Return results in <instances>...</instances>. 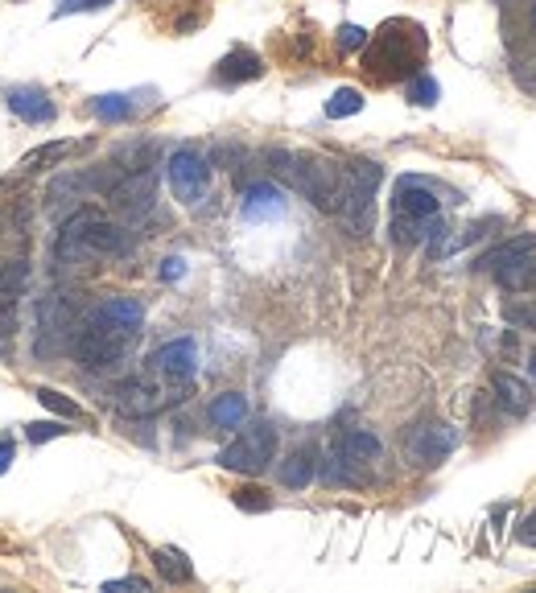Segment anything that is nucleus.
Here are the masks:
<instances>
[{"label":"nucleus","instance_id":"obj_1","mask_svg":"<svg viewBox=\"0 0 536 593\" xmlns=\"http://www.w3.org/2000/svg\"><path fill=\"white\" fill-rule=\"evenodd\" d=\"M128 252H132L128 231H120L108 219H99L95 211H75L62 223V231L54 235L58 264H71V260H83V256H128Z\"/></svg>","mask_w":536,"mask_h":593},{"label":"nucleus","instance_id":"obj_2","mask_svg":"<svg viewBox=\"0 0 536 593\" xmlns=\"http://www.w3.org/2000/svg\"><path fill=\"white\" fill-rule=\"evenodd\" d=\"M132 342H137V330L112 326L108 318H99V313H87V318L79 322V330H75L71 351L87 371H104V367H116L128 355Z\"/></svg>","mask_w":536,"mask_h":593},{"label":"nucleus","instance_id":"obj_3","mask_svg":"<svg viewBox=\"0 0 536 593\" xmlns=\"http://www.w3.org/2000/svg\"><path fill=\"white\" fill-rule=\"evenodd\" d=\"M425 50V33L417 25L405 21H392L384 25L376 50L367 54V71L376 79H400V75H417V62Z\"/></svg>","mask_w":536,"mask_h":593},{"label":"nucleus","instance_id":"obj_4","mask_svg":"<svg viewBox=\"0 0 536 593\" xmlns=\"http://www.w3.org/2000/svg\"><path fill=\"white\" fill-rule=\"evenodd\" d=\"M79 330V313L62 293H46L38 305V342H33V355L38 359H54L62 351H71Z\"/></svg>","mask_w":536,"mask_h":593},{"label":"nucleus","instance_id":"obj_5","mask_svg":"<svg viewBox=\"0 0 536 593\" xmlns=\"http://www.w3.org/2000/svg\"><path fill=\"white\" fill-rule=\"evenodd\" d=\"M384 182V169L376 161H355L347 165V190H343V219L355 235L372 231V206H376V190Z\"/></svg>","mask_w":536,"mask_h":593},{"label":"nucleus","instance_id":"obj_6","mask_svg":"<svg viewBox=\"0 0 536 593\" xmlns=\"http://www.w3.org/2000/svg\"><path fill=\"white\" fill-rule=\"evenodd\" d=\"M273 458H277V429L268 425V421L248 425L236 441H227L219 449V466L223 470H236V474H260Z\"/></svg>","mask_w":536,"mask_h":593},{"label":"nucleus","instance_id":"obj_7","mask_svg":"<svg viewBox=\"0 0 536 593\" xmlns=\"http://www.w3.org/2000/svg\"><path fill=\"white\" fill-rule=\"evenodd\" d=\"M454 445H458V429L454 425H442V421H425V425L409 429V437H405L409 462L421 466V470L442 466L450 453H454Z\"/></svg>","mask_w":536,"mask_h":593},{"label":"nucleus","instance_id":"obj_8","mask_svg":"<svg viewBox=\"0 0 536 593\" xmlns=\"http://www.w3.org/2000/svg\"><path fill=\"white\" fill-rule=\"evenodd\" d=\"M153 198H157V173L153 165L145 169H132L128 178H120L112 190H108V202L120 219H145L153 211Z\"/></svg>","mask_w":536,"mask_h":593},{"label":"nucleus","instance_id":"obj_9","mask_svg":"<svg viewBox=\"0 0 536 593\" xmlns=\"http://www.w3.org/2000/svg\"><path fill=\"white\" fill-rule=\"evenodd\" d=\"M165 169H170V186H174L178 202L198 206V202L207 198V190H211V165H207V157H203V153H194V149H178Z\"/></svg>","mask_w":536,"mask_h":593},{"label":"nucleus","instance_id":"obj_10","mask_svg":"<svg viewBox=\"0 0 536 593\" xmlns=\"http://www.w3.org/2000/svg\"><path fill=\"white\" fill-rule=\"evenodd\" d=\"M149 367L161 375V379H170V383H190L198 375V346L194 338H174V342H165L157 346V351L149 355Z\"/></svg>","mask_w":536,"mask_h":593},{"label":"nucleus","instance_id":"obj_11","mask_svg":"<svg viewBox=\"0 0 536 593\" xmlns=\"http://www.w3.org/2000/svg\"><path fill=\"white\" fill-rule=\"evenodd\" d=\"M112 404L124 416H153L165 404V396H161L157 383H149V379H120L116 392H112Z\"/></svg>","mask_w":536,"mask_h":593},{"label":"nucleus","instance_id":"obj_12","mask_svg":"<svg viewBox=\"0 0 536 593\" xmlns=\"http://www.w3.org/2000/svg\"><path fill=\"white\" fill-rule=\"evenodd\" d=\"M442 211L438 194H433L425 182L417 178H400L396 182V194H392V215H413V219H433Z\"/></svg>","mask_w":536,"mask_h":593},{"label":"nucleus","instance_id":"obj_13","mask_svg":"<svg viewBox=\"0 0 536 593\" xmlns=\"http://www.w3.org/2000/svg\"><path fill=\"white\" fill-rule=\"evenodd\" d=\"M240 211L248 223H264V219H281L285 215V194L273 186V182H252L244 190V202Z\"/></svg>","mask_w":536,"mask_h":593},{"label":"nucleus","instance_id":"obj_14","mask_svg":"<svg viewBox=\"0 0 536 593\" xmlns=\"http://www.w3.org/2000/svg\"><path fill=\"white\" fill-rule=\"evenodd\" d=\"M260 75H264V62H260V54H252V50H244V46L227 50V54L219 58V66H215V79H219L223 87L252 83V79H260Z\"/></svg>","mask_w":536,"mask_h":593},{"label":"nucleus","instance_id":"obj_15","mask_svg":"<svg viewBox=\"0 0 536 593\" xmlns=\"http://www.w3.org/2000/svg\"><path fill=\"white\" fill-rule=\"evenodd\" d=\"M9 108H13V116L25 120V124H50V120L58 116L54 99H50L42 87H17V91H9Z\"/></svg>","mask_w":536,"mask_h":593},{"label":"nucleus","instance_id":"obj_16","mask_svg":"<svg viewBox=\"0 0 536 593\" xmlns=\"http://www.w3.org/2000/svg\"><path fill=\"white\" fill-rule=\"evenodd\" d=\"M491 388H495V400H499V408H504L508 416H528V408H532V388L520 379V375H512V371H495L491 375Z\"/></svg>","mask_w":536,"mask_h":593},{"label":"nucleus","instance_id":"obj_17","mask_svg":"<svg viewBox=\"0 0 536 593\" xmlns=\"http://www.w3.org/2000/svg\"><path fill=\"white\" fill-rule=\"evenodd\" d=\"M343 453V458H351L355 466H363V470H372L380 458H384V445H380V437L376 433H367V429H355V433H347L339 445H334Z\"/></svg>","mask_w":536,"mask_h":593},{"label":"nucleus","instance_id":"obj_18","mask_svg":"<svg viewBox=\"0 0 536 593\" xmlns=\"http://www.w3.org/2000/svg\"><path fill=\"white\" fill-rule=\"evenodd\" d=\"M318 474H322V482H330V486H367V482H372V474H367L363 466H355L351 458H343L339 449H334L330 458L318 466Z\"/></svg>","mask_w":536,"mask_h":593},{"label":"nucleus","instance_id":"obj_19","mask_svg":"<svg viewBox=\"0 0 536 593\" xmlns=\"http://www.w3.org/2000/svg\"><path fill=\"white\" fill-rule=\"evenodd\" d=\"M442 227V219H413V215H392V243L396 248H417V243H425L433 231Z\"/></svg>","mask_w":536,"mask_h":593},{"label":"nucleus","instance_id":"obj_20","mask_svg":"<svg viewBox=\"0 0 536 593\" xmlns=\"http://www.w3.org/2000/svg\"><path fill=\"white\" fill-rule=\"evenodd\" d=\"M95 313H99V318H108L112 326L137 330V334H141V322H145V305H141L137 297H108Z\"/></svg>","mask_w":536,"mask_h":593},{"label":"nucleus","instance_id":"obj_21","mask_svg":"<svg viewBox=\"0 0 536 593\" xmlns=\"http://www.w3.org/2000/svg\"><path fill=\"white\" fill-rule=\"evenodd\" d=\"M495 281H499V289H508V293H528V289H536V256L528 252V256L504 264V268H495Z\"/></svg>","mask_w":536,"mask_h":593},{"label":"nucleus","instance_id":"obj_22","mask_svg":"<svg viewBox=\"0 0 536 593\" xmlns=\"http://www.w3.org/2000/svg\"><path fill=\"white\" fill-rule=\"evenodd\" d=\"M314 470H318L314 449L310 445L306 449H293L289 458H285V466H281V482L289 486V491H306V486L314 482Z\"/></svg>","mask_w":536,"mask_h":593},{"label":"nucleus","instance_id":"obj_23","mask_svg":"<svg viewBox=\"0 0 536 593\" xmlns=\"http://www.w3.org/2000/svg\"><path fill=\"white\" fill-rule=\"evenodd\" d=\"M528 252H536V235H516V239H508V243H499V248H491L487 256H479V272H495V268H504V264H512V260H520V256H528Z\"/></svg>","mask_w":536,"mask_h":593},{"label":"nucleus","instance_id":"obj_24","mask_svg":"<svg viewBox=\"0 0 536 593\" xmlns=\"http://www.w3.org/2000/svg\"><path fill=\"white\" fill-rule=\"evenodd\" d=\"M248 421V400L240 392H223L211 404V425L215 429H240Z\"/></svg>","mask_w":536,"mask_h":593},{"label":"nucleus","instance_id":"obj_25","mask_svg":"<svg viewBox=\"0 0 536 593\" xmlns=\"http://www.w3.org/2000/svg\"><path fill=\"white\" fill-rule=\"evenodd\" d=\"M29 285V260L25 256H5L0 260V301H17Z\"/></svg>","mask_w":536,"mask_h":593},{"label":"nucleus","instance_id":"obj_26","mask_svg":"<svg viewBox=\"0 0 536 593\" xmlns=\"http://www.w3.org/2000/svg\"><path fill=\"white\" fill-rule=\"evenodd\" d=\"M153 565H157L161 581H170V585L194 581V565L186 561V552H178V548H157V552H153Z\"/></svg>","mask_w":536,"mask_h":593},{"label":"nucleus","instance_id":"obj_27","mask_svg":"<svg viewBox=\"0 0 536 593\" xmlns=\"http://www.w3.org/2000/svg\"><path fill=\"white\" fill-rule=\"evenodd\" d=\"M355 112H363V91L359 87H339V91L326 99V116L330 120H347Z\"/></svg>","mask_w":536,"mask_h":593},{"label":"nucleus","instance_id":"obj_28","mask_svg":"<svg viewBox=\"0 0 536 593\" xmlns=\"http://www.w3.org/2000/svg\"><path fill=\"white\" fill-rule=\"evenodd\" d=\"M91 112H95L99 120L116 124V120H128V116H132V99H128V95H99V99H91Z\"/></svg>","mask_w":536,"mask_h":593},{"label":"nucleus","instance_id":"obj_29","mask_svg":"<svg viewBox=\"0 0 536 593\" xmlns=\"http://www.w3.org/2000/svg\"><path fill=\"white\" fill-rule=\"evenodd\" d=\"M33 396L42 400V408H46V412H54V416H66V421H75V416H83V408H79L71 396H62V392H54V388H38Z\"/></svg>","mask_w":536,"mask_h":593},{"label":"nucleus","instance_id":"obj_30","mask_svg":"<svg viewBox=\"0 0 536 593\" xmlns=\"http://www.w3.org/2000/svg\"><path fill=\"white\" fill-rule=\"evenodd\" d=\"M71 149H75V141H54V145H42V149H29L21 165H25V169H42V165H50V161H62Z\"/></svg>","mask_w":536,"mask_h":593},{"label":"nucleus","instance_id":"obj_31","mask_svg":"<svg viewBox=\"0 0 536 593\" xmlns=\"http://www.w3.org/2000/svg\"><path fill=\"white\" fill-rule=\"evenodd\" d=\"M504 322L516 330H532L536 334V301H512L504 305Z\"/></svg>","mask_w":536,"mask_h":593},{"label":"nucleus","instance_id":"obj_32","mask_svg":"<svg viewBox=\"0 0 536 593\" xmlns=\"http://www.w3.org/2000/svg\"><path fill=\"white\" fill-rule=\"evenodd\" d=\"M409 99H413V103H421V108H433V103H438V83H433L429 75H421V71H417V75L409 79Z\"/></svg>","mask_w":536,"mask_h":593},{"label":"nucleus","instance_id":"obj_33","mask_svg":"<svg viewBox=\"0 0 536 593\" xmlns=\"http://www.w3.org/2000/svg\"><path fill=\"white\" fill-rule=\"evenodd\" d=\"M71 429H66L62 421H38V425H25V437L33 445H42V441H54V437H66Z\"/></svg>","mask_w":536,"mask_h":593},{"label":"nucleus","instance_id":"obj_34","mask_svg":"<svg viewBox=\"0 0 536 593\" xmlns=\"http://www.w3.org/2000/svg\"><path fill=\"white\" fill-rule=\"evenodd\" d=\"M236 507H244V511H268V507H273V499H268V491H260V486H244V491H236Z\"/></svg>","mask_w":536,"mask_h":593},{"label":"nucleus","instance_id":"obj_35","mask_svg":"<svg viewBox=\"0 0 536 593\" xmlns=\"http://www.w3.org/2000/svg\"><path fill=\"white\" fill-rule=\"evenodd\" d=\"M367 46V29L363 25H343L339 29V50H359Z\"/></svg>","mask_w":536,"mask_h":593},{"label":"nucleus","instance_id":"obj_36","mask_svg":"<svg viewBox=\"0 0 536 593\" xmlns=\"http://www.w3.org/2000/svg\"><path fill=\"white\" fill-rule=\"evenodd\" d=\"M112 5V0H62V5H58V17H66V13H95V9H108Z\"/></svg>","mask_w":536,"mask_h":593},{"label":"nucleus","instance_id":"obj_37","mask_svg":"<svg viewBox=\"0 0 536 593\" xmlns=\"http://www.w3.org/2000/svg\"><path fill=\"white\" fill-rule=\"evenodd\" d=\"M516 540H520L524 548H536V511H532V515L520 523V528H516Z\"/></svg>","mask_w":536,"mask_h":593},{"label":"nucleus","instance_id":"obj_38","mask_svg":"<svg viewBox=\"0 0 536 593\" xmlns=\"http://www.w3.org/2000/svg\"><path fill=\"white\" fill-rule=\"evenodd\" d=\"M182 272H186V264H182L178 256H170V260H161V281H182Z\"/></svg>","mask_w":536,"mask_h":593},{"label":"nucleus","instance_id":"obj_39","mask_svg":"<svg viewBox=\"0 0 536 593\" xmlns=\"http://www.w3.org/2000/svg\"><path fill=\"white\" fill-rule=\"evenodd\" d=\"M104 589L108 593H116V589H149V581L145 577H120V581H108Z\"/></svg>","mask_w":536,"mask_h":593},{"label":"nucleus","instance_id":"obj_40","mask_svg":"<svg viewBox=\"0 0 536 593\" xmlns=\"http://www.w3.org/2000/svg\"><path fill=\"white\" fill-rule=\"evenodd\" d=\"M13 466V441H0V474Z\"/></svg>","mask_w":536,"mask_h":593},{"label":"nucleus","instance_id":"obj_41","mask_svg":"<svg viewBox=\"0 0 536 593\" xmlns=\"http://www.w3.org/2000/svg\"><path fill=\"white\" fill-rule=\"evenodd\" d=\"M528 371H532V379H536V355H532V359H528Z\"/></svg>","mask_w":536,"mask_h":593},{"label":"nucleus","instance_id":"obj_42","mask_svg":"<svg viewBox=\"0 0 536 593\" xmlns=\"http://www.w3.org/2000/svg\"><path fill=\"white\" fill-rule=\"evenodd\" d=\"M532 25H536V5H532Z\"/></svg>","mask_w":536,"mask_h":593},{"label":"nucleus","instance_id":"obj_43","mask_svg":"<svg viewBox=\"0 0 536 593\" xmlns=\"http://www.w3.org/2000/svg\"><path fill=\"white\" fill-rule=\"evenodd\" d=\"M532 87H536V79H532Z\"/></svg>","mask_w":536,"mask_h":593}]
</instances>
